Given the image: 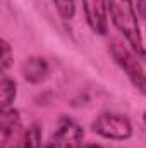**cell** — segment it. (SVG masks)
Listing matches in <instances>:
<instances>
[{"label":"cell","instance_id":"cell-1","mask_svg":"<svg viewBox=\"0 0 146 148\" xmlns=\"http://www.w3.org/2000/svg\"><path fill=\"white\" fill-rule=\"evenodd\" d=\"M108 16L112 24L124 36L131 50L139 59H145V41L141 35L138 14L134 9V2L132 0H108Z\"/></svg>","mask_w":146,"mask_h":148},{"label":"cell","instance_id":"cell-2","mask_svg":"<svg viewBox=\"0 0 146 148\" xmlns=\"http://www.w3.org/2000/svg\"><path fill=\"white\" fill-rule=\"evenodd\" d=\"M110 55L113 59V62L120 67V71L127 76L129 83L146 97V71L139 62V57L127 47H124L119 41H112L110 43Z\"/></svg>","mask_w":146,"mask_h":148},{"label":"cell","instance_id":"cell-3","mask_svg":"<svg viewBox=\"0 0 146 148\" xmlns=\"http://www.w3.org/2000/svg\"><path fill=\"white\" fill-rule=\"evenodd\" d=\"M91 131L105 140L126 141L132 136V122L119 112H102L91 122Z\"/></svg>","mask_w":146,"mask_h":148},{"label":"cell","instance_id":"cell-4","mask_svg":"<svg viewBox=\"0 0 146 148\" xmlns=\"http://www.w3.org/2000/svg\"><path fill=\"white\" fill-rule=\"evenodd\" d=\"M83 138H84L83 127L74 119L64 117L60 119L57 129L50 134V138L41 148H81Z\"/></svg>","mask_w":146,"mask_h":148},{"label":"cell","instance_id":"cell-5","mask_svg":"<svg viewBox=\"0 0 146 148\" xmlns=\"http://www.w3.org/2000/svg\"><path fill=\"white\" fill-rule=\"evenodd\" d=\"M88 28L100 36L108 33V0H81Z\"/></svg>","mask_w":146,"mask_h":148},{"label":"cell","instance_id":"cell-6","mask_svg":"<svg viewBox=\"0 0 146 148\" xmlns=\"http://www.w3.org/2000/svg\"><path fill=\"white\" fill-rule=\"evenodd\" d=\"M24 131L21 112L16 107L5 109L0 114V143L2 148H9Z\"/></svg>","mask_w":146,"mask_h":148},{"label":"cell","instance_id":"cell-7","mask_svg":"<svg viewBox=\"0 0 146 148\" xmlns=\"http://www.w3.org/2000/svg\"><path fill=\"white\" fill-rule=\"evenodd\" d=\"M21 74H23V77L28 83H31V84H41L50 76L48 60L43 59V57H38V55H31V57H28L21 64Z\"/></svg>","mask_w":146,"mask_h":148},{"label":"cell","instance_id":"cell-8","mask_svg":"<svg viewBox=\"0 0 146 148\" xmlns=\"http://www.w3.org/2000/svg\"><path fill=\"white\" fill-rule=\"evenodd\" d=\"M9 148H41V124H29Z\"/></svg>","mask_w":146,"mask_h":148},{"label":"cell","instance_id":"cell-9","mask_svg":"<svg viewBox=\"0 0 146 148\" xmlns=\"http://www.w3.org/2000/svg\"><path fill=\"white\" fill-rule=\"evenodd\" d=\"M17 97V84L12 77L7 74L2 76L0 79V110L14 107V100Z\"/></svg>","mask_w":146,"mask_h":148},{"label":"cell","instance_id":"cell-10","mask_svg":"<svg viewBox=\"0 0 146 148\" xmlns=\"http://www.w3.org/2000/svg\"><path fill=\"white\" fill-rule=\"evenodd\" d=\"M55 5L57 14L60 16L62 21H71L76 14V2L74 0H52Z\"/></svg>","mask_w":146,"mask_h":148},{"label":"cell","instance_id":"cell-11","mask_svg":"<svg viewBox=\"0 0 146 148\" xmlns=\"http://www.w3.org/2000/svg\"><path fill=\"white\" fill-rule=\"evenodd\" d=\"M0 45H2L0 71H2V76H3V74H7L9 67H10V66H12V62H14V52H12V47H10V43H9L5 38H2V40H0Z\"/></svg>","mask_w":146,"mask_h":148},{"label":"cell","instance_id":"cell-12","mask_svg":"<svg viewBox=\"0 0 146 148\" xmlns=\"http://www.w3.org/2000/svg\"><path fill=\"white\" fill-rule=\"evenodd\" d=\"M81 148H103V147H100V145H96V143H88V145H83Z\"/></svg>","mask_w":146,"mask_h":148},{"label":"cell","instance_id":"cell-13","mask_svg":"<svg viewBox=\"0 0 146 148\" xmlns=\"http://www.w3.org/2000/svg\"><path fill=\"white\" fill-rule=\"evenodd\" d=\"M143 121H145V124H146V110L143 112Z\"/></svg>","mask_w":146,"mask_h":148}]
</instances>
